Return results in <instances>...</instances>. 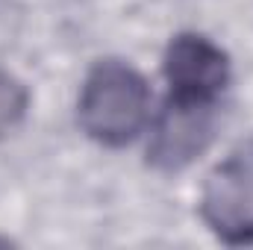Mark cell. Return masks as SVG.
I'll return each mask as SVG.
<instances>
[{
  "instance_id": "1",
  "label": "cell",
  "mask_w": 253,
  "mask_h": 250,
  "mask_svg": "<svg viewBox=\"0 0 253 250\" xmlns=\"http://www.w3.org/2000/svg\"><path fill=\"white\" fill-rule=\"evenodd\" d=\"M80 126L106 147L132 141L150 121V88L144 77L126 62H97L80 91Z\"/></svg>"
},
{
  "instance_id": "2",
  "label": "cell",
  "mask_w": 253,
  "mask_h": 250,
  "mask_svg": "<svg viewBox=\"0 0 253 250\" xmlns=\"http://www.w3.org/2000/svg\"><path fill=\"white\" fill-rule=\"evenodd\" d=\"M200 215L227 245L253 242V144L221 159L200 191Z\"/></svg>"
},
{
  "instance_id": "3",
  "label": "cell",
  "mask_w": 253,
  "mask_h": 250,
  "mask_svg": "<svg viewBox=\"0 0 253 250\" xmlns=\"http://www.w3.org/2000/svg\"><path fill=\"white\" fill-rule=\"evenodd\" d=\"M165 80L168 100L215 106L230 83V59L206 36L183 33L165 50Z\"/></svg>"
},
{
  "instance_id": "4",
  "label": "cell",
  "mask_w": 253,
  "mask_h": 250,
  "mask_svg": "<svg viewBox=\"0 0 253 250\" xmlns=\"http://www.w3.org/2000/svg\"><path fill=\"white\" fill-rule=\"evenodd\" d=\"M212 126H215V106L168 100V106L162 109L153 126V138L147 150L150 162L165 171L189 165L212 141Z\"/></svg>"
},
{
  "instance_id": "5",
  "label": "cell",
  "mask_w": 253,
  "mask_h": 250,
  "mask_svg": "<svg viewBox=\"0 0 253 250\" xmlns=\"http://www.w3.org/2000/svg\"><path fill=\"white\" fill-rule=\"evenodd\" d=\"M24 106H27V94H24V88H21L12 77L0 74V135L9 132L12 126L21 121Z\"/></svg>"
}]
</instances>
